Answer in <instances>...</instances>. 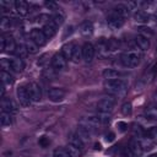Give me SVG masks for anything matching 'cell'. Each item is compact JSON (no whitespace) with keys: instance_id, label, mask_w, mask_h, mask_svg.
<instances>
[{"instance_id":"obj_1","label":"cell","mask_w":157,"mask_h":157,"mask_svg":"<svg viewBox=\"0 0 157 157\" xmlns=\"http://www.w3.org/2000/svg\"><path fill=\"white\" fill-rule=\"evenodd\" d=\"M104 90L117 97H121L126 93L128 91V82L123 78H117V80H105L104 82Z\"/></svg>"},{"instance_id":"obj_2","label":"cell","mask_w":157,"mask_h":157,"mask_svg":"<svg viewBox=\"0 0 157 157\" xmlns=\"http://www.w3.org/2000/svg\"><path fill=\"white\" fill-rule=\"evenodd\" d=\"M61 54L65 56L66 60H71L72 63H78L82 59V53L81 48L74 42H69L63 45L61 48Z\"/></svg>"},{"instance_id":"obj_3","label":"cell","mask_w":157,"mask_h":157,"mask_svg":"<svg viewBox=\"0 0 157 157\" xmlns=\"http://www.w3.org/2000/svg\"><path fill=\"white\" fill-rule=\"evenodd\" d=\"M141 58H142V55H141L140 52H137V50H128V52L121 54L120 60H121V64L125 67L134 69V67H137L140 65Z\"/></svg>"},{"instance_id":"obj_4","label":"cell","mask_w":157,"mask_h":157,"mask_svg":"<svg viewBox=\"0 0 157 157\" xmlns=\"http://www.w3.org/2000/svg\"><path fill=\"white\" fill-rule=\"evenodd\" d=\"M110 120V117L109 114H105V113H99L97 115H91V117H87L86 119H83L81 121V124L88 126V128H96V126H101V125H105L108 124Z\"/></svg>"},{"instance_id":"obj_5","label":"cell","mask_w":157,"mask_h":157,"mask_svg":"<svg viewBox=\"0 0 157 157\" xmlns=\"http://www.w3.org/2000/svg\"><path fill=\"white\" fill-rule=\"evenodd\" d=\"M115 103H117V99L114 97H112V96H108V97H104L101 101H98V103H97L96 107H97V110L99 113L108 114V113H110L113 110Z\"/></svg>"},{"instance_id":"obj_6","label":"cell","mask_w":157,"mask_h":157,"mask_svg":"<svg viewBox=\"0 0 157 157\" xmlns=\"http://www.w3.org/2000/svg\"><path fill=\"white\" fill-rule=\"evenodd\" d=\"M52 66L55 71L58 72H63L66 70L67 67V60L65 59V56L61 53H56L53 55L52 58Z\"/></svg>"},{"instance_id":"obj_7","label":"cell","mask_w":157,"mask_h":157,"mask_svg":"<svg viewBox=\"0 0 157 157\" xmlns=\"http://www.w3.org/2000/svg\"><path fill=\"white\" fill-rule=\"evenodd\" d=\"M124 21H125V18H123L121 16L115 13L114 11H110L108 17H107V23H108V27L110 29H119L124 25Z\"/></svg>"},{"instance_id":"obj_8","label":"cell","mask_w":157,"mask_h":157,"mask_svg":"<svg viewBox=\"0 0 157 157\" xmlns=\"http://www.w3.org/2000/svg\"><path fill=\"white\" fill-rule=\"evenodd\" d=\"M81 53H82V59L86 61V63H91L94 58V54H96V48L92 43L90 42H86L82 48H81Z\"/></svg>"},{"instance_id":"obj_9","label":"cell","mask_w":157,"mask_h":157,"mask_svg":"<svg viewBox=\"0 0 157 157\" xmlns=\"http://www.w3.org/2000/svg\"><path fill=\"white\" fill-rule=\"evenodd\" d=\"M16 94H17V99L20 102L21 105L23 107H28L31 104V97H29V93H28V90L27 87L25 86H18L17 87V91H16Z\"/></svg>"},{"instance_id":"obj_10","label":"cell","mask_w":157,"mask_h":157,"mask_svg":"<svg viewBox=\"0 0 157 157\" xmlns=\"http://www.w3.org/2000/svg\"><path fill=\"white\" fill-rule=\"evenodd\" d=\"M0 43H1V50L2 52H7V53H11V52H15L16 50V43H15V39L11 37V36H2L0 38Z\"/></svg>"},{"instance_id":"obj_11","label":"cell","mask_w":157,"mask_h":157,"mask_svg":"<svg viewBox=\"0 0 157 157\" xmlns=\"http://www.w3.org/2000/svg\"><path fill=\"white\" fill-rule=\"evenodd\" d=\"M31 39H32L38 47H43V45L47 43V40H48V38L45 37V34L43 33V31L39 29V28H33V29L31 31Z\"/></svg>"},{"instance_id":"obj_12","label":"cell","mask_w":157,"mask_h":157,"mask_svg":"<svg viewBox=\"0 0 157 157\" xmlns=\"http://www.w3.org/2000/svg\"><path fill=\"white\" fill-rule=\"evenodd\" d=\"M27 90H28L29 97H31V99L33 102H39L40 101V98H42V91H40V87L36 82H31L27 86Z\"/></svg>"},{"instance_id":"obj_13","label":"cell","mask_w":157,"mask_h":157,"mask_svg":"<svg viewBox=\"0 0 157 157\" xmlns=\"http://www.w3.org/2000/svg\"><path fill=\"white\" fill-rule=\"evenodd\" d=\"M65 94H66V92L63 88L54 87V88H50L48 91V98L52 102H60V101H63L65 98Z\"/></svg>"},{"instance_id":"obj_14","label":"cell","mask_w":157,"mask_h":157,"mask_svg":"<svg viewBox=\"0 0 157 157\" xmlns=\"http://www.w3.org/2000/svg\"><path fill=\"white\" fill-rule=\"evenodd\" d=\"M1 108L2 112H7V113H16L17 112V104L10 99V98H2L1 99Z\"/></svg>"},{"instance_id":"obj_15","label":"cell","mask_w":157,"mask_h":157,"mask_svg":"<svg viewBox=\"0 0 157 157\" xmlns=\"http://www.w3.org/2000/svg\"><path fill=\"white\" fill-rule=\"evenodd\" d=\"M13 4H15V5H13V6H15V11H16V13H17L18 16L23 17V16H26V15L28 13L29 7H28V4H27L26 1L17 0V1H15Z\"/></svg>"},{"instance_id":"obj_16","label":"cell","mask_w":157,"mask_h":157,"mask_svg":"<svg viewBox=\"0 0 157 157\" xmlns=\"http://www.w3.org/2000/svg\"><path fill=\"white\" fill-rule=\"evenodd\" d=\"M134 40H135V43H136V45H137V48H139L140 50L146 52V50L150 49L151 43H150V39H148L147 37H144V36H141V34H137Z\"/></svg>"},{"instance_id":"obj_17","label":"cell","mask_w":157,"mask_h":157,"mask_svg":"<svg viewBox=\"0 0 157 157\" xmlns=\"http://www.w3.org/2000/svg\"><path fill=\"white\" fill-rule=\"evenodd\" d=\"M125 74L121 72L120 70L117 69H105L103 71V77L105 80H117V78H121Z\"/></svg>"},{"instance_id":"obj_18","label":"cell","mask_w":157,"mask_h":157,"mask_svg":"<svg viewBox=\"0 0 157 157\" xmlns=\"http://www.w3.org/2000/svg\"><path fill=\"white\" fill-rule=\"evenodd\" d=\"M76 134L81 137V140H82L83 142H87V141H90V139H91V128H88V126L81 124V125L77 128V132H76Z\"/></svg>"},{"instance_id":"obj_19","label":"cell","mask_w":157,"mask_h":157,"mask_svg":"<svg viewBox=\"0 0 157 157\" xmlns=\"http://www.w3.org/2000/svg\"><path fill=\"white\" fill-rule=\"evenodd\" d=\"M56 28H58V27H56L52 21H49V22H47V23L43 26L42 31H43V33L45 34V37H47L48 39H50V38H53V37L55 36Z\"/></svg>"},{"instance_id":"obj_20","label":"cell","mask_w":157,"mask_h":157,"mask_svg":"<svg viewBox=\"0 0 157 157\" xmlns=\"http://www.w3.org/2000/svg\"><path fill=\"white\" fill-rule=\"evenodd\" d=\"M134 20H135L136 22H139V23H147V22L150 21V15H148L145 10L139 9V10L135 11V13H134Z\"/></svg>"},{"instance_id":"obj_21","label":"cell","mask_w":157,"mask_h":157,"mask_svg":"<svg viewBox=\"0 0 157 157\" xmlns=\"http://www.w3.org/2000/svg\"><path fill=\"white\" fill-rule=\"evenodd\" d=\"M10 60V70L13 71V72H21L25 67L23 65V61L22 59L20 58H12V59H9Z\"/></svg>"},{"instance_id":"obj_22","label":"cell","mask_w":157,"mask_h":157,"mask_svg":"<svg viewBox=\"0 0 157 157\" xmlns=\"http://www.w3.org/2000/svg\"><path fill=\"white\" fill-rule=\"evenodd\" d=\"M80 32L85 37H91L93 34V25L91 21H85L80 26Z\"/></svg>"},{"instance_id":"obj_23","label":"cell","mask_w":157,"mask_h":157,"mask_svg":"<svg viewBox=\"0 0 157 157\" xmlns=\"http://www.w3.org/2000/svg\"><path fill=\"white\" fill-rule=\"evenodd\" d=\"M129 150L137 157H140L142 153H144V150H142V146H141V142L140 140H132L130 142V146H129Z\"/></svg>"},{"instance_id":"obj_24","label":"cell","mask_w":157,"mask_h":157,"mask_svg":"<svg viewBox=\"0 0 157 157\" xmlns=\"http://www.w3.org/2000/svg\"><path fill=\"white\" fill-rule=\"evenodd\" d=\"M97 52H98V55L101 58H104L109 54V49H108V42L102 39L99 40V43L97 44Z\"/></svg>"},{"instance_id":"obj_25","label":"cell","mask_w":157,"mask_h":157,"mask_svg":"<svg viewBox=\"0 0 157 157\" xmlns=\"http://www.w3.org/2000/svg\"><path fill=\"white\" fill-rule=\"evenodd\" d=\"M64 20H65V16H64V13H63V11H61L60 9H59V10H56V11L53 13L52 18H50V21H52L56 27L61 26V25H63V22H64Z\"/></svg>"},{"instance_id":"obj_26","label":"cell","mask_w":157,"mask_h":157,"mask_svg":"<svg viewBox=\"0 0 157 157\" xmlns=\"http://www.w3.org/2000/svg\"><path fill=\"white\" fill-rule=\"evenodd\" d=\"M0 123L2 126H10L11 123H12V117H11V113H7V112H1L0 114Z\"/></svg>"},{"instance_id":"obj_27","label":"cell","mask_w":157,"mask_h":157,"mask_svg":"<svg viewBox=\"0 0 157 157\" xmlns=\"http://www.w3.org/2000/svg\"><path fill=\"white\" fill-rule=\"evenodd\" d=\"M70 144L74 145V146H76V147H78L80 150H82L85 147V142L81 140V137L77 134H72L70 136Z\"/></svg>"},{"instance_id":"obj_28","label":"cell","mask_w":157,"mask_h":157,"mask_svg":"<svg viewBox=\"0 0 157 157\" xmlns=\"http://www.w3.org/2000/svg\"><path fill=\"white\" fill-rule=\"evenodd\" d=\"M137 31H139V34H141L144 37H147L148 39H150V37L153 36V29L151 27H147V26H140L137 28Z\"/></svg>"},{"instance_id":"obj_29","label":"cell","mask_w":157,"mask_h":157,"mask_svg":"<svg viewBox=\"0 0 157 157\" xmlns=\"http://www.w3.org/2000/svg\"><path fill=\"white\" fill-rule=\"evenodd\" d=\"M65 150L67 151V153L70 155V157H80V155H81V150L78 147L71 145V144H69Z\"/></svg>"},{"instance_id":"obj_30","label":"cell","mask_w":157,"mask_h":157,"mask_svg":"<svg viewBox=\"0 0 157 157\" xmlns=\"http://www.w3.org/2000/svg\"><path fill=\"white\" fill-rule=\"evenodd\" d=\"M25 47H26V49H27V52L29 53V54H36L37 52H38V45L32 40V39H28V40H26V44H25Z\"/></svg>"},{"instance_id":"obj_31","label":"cell","mask_w":157,"mask_h":157,"mask_svg":"<svg viewBox=\"0 0 157 157\" xmlns=\"http://www.w3.org/2000/svg\"><path fill=\"white\" fill-rule=\"evenodd\" d=\"M1 81L2 83L6 86V85H12L13 82V77L10 75V72L7 71H1Z\"/></svg>"},{"instance_id":"obj_32","label":"cell","mask_w":157,"mask_h":157,"mask_svg":"<svg viewBox=\"0 0 157 157\" xmlns=\"http://www.w3.org/2000/svg\"><path fill=\"white\" fill-rule=\"evenodd\" d=\"M15 53H16L17 58H20V59H23V58H26V56H27V54H28V52H27L26 47H25V45H21V44L16 47V50H15Z\"/></svg>"},{"instance_id":"obj_33","label":"cell","mask_w":157,"mask_h":157,"mask_svg":"<svg viewBox=\"0 0 157 157\" xmlns=\"http://www.w3.org/2000/svg\"><path fill=\"white\" fill-rule=\"evenodd\" d=\"M132 113V105L130 102H125L123 105H121V114L128 117V115H131Z\"/></svg>"},{"instance_id":"obj_34","label":"cell","mask_w":157,"mask_h":157,"mask_svg":"<svg viewBox=\"0 0 157 157\" xmlns=\"http://www.w3.org/2000/svg\"><path fill=\"white\" fill-rule=\"evenodd\" d=\"M10 26H11V20H10L9 17H6V16H2V17H1V21H0V27H1V29H2V31H6V29L10 28Z\"/></svg>"},{"instance_id":"obj_35","label":"cell","mask_w":157,"mask_h":157,"mask_svg":"<svg viewBox=\"0 0 157 157\" xmlns=\"http://www.w3.org/2000/svg\"><path fill=\"white\" fill-rule=\"evenodd\" d=\"M53 157H70V155L65 148H56L53 152Z\"/></svg>"},{"instance_id":"obj_36","label":"cell","mask_w":157,"mask_h":157,"mask_svg":"<svg viewBox=\"0 0 157 157\" xmlns=\"http://www.w3.org/2000/svg\"><path fill=\"white\" fill-rule=\"evenodd\" d=\"M107 42H108V49H109V52H113V50H115V49L119 48V42L117 39L112 38V39H109Z\"/></svg>"},{"instance_id":"obj_37","label":"cell","mask_w":157,"mask_h":157,"mask_svg":"<svg viewBox=\"0 0 157 157\" xmlns=\"http://www.w3.org/2000/svg\"><path fill=\"white\" fill-rule=\"evenodd\" d=\"M147 134H148V137H150L151 140H153L155 142H157V126L151 128Z\"/></svg>"},{"instance_id":"obj_38","label":"cell","mask_w":157,"mask_h":157,"mask_svg":"<svg viewBox=\"0 0 157 157\" xmlns=\"http://www.w3.org/2000/svg\"><path fill=\"white\" fill-rule=\"evenodd\" d=\"M0 65H1V69H2V71H11L10 70V60H7V59H2L1 60V63H0Z\"/></svg>"},{"instance_id":"obj_39","label":"cell","mask_w":157,"mask_h":157,"mask_svg":"<svg viewBox=\"0 0 157 157\" xmlns=\"http://www.w3.org/2000/svg\"><path fill=\"white\" fill-rule=\"evenodd\" d=\"M44 5H45V7L47 9H49V10H52V11H56V10H59L58 9V5H56V2H53V1H45L44 2Z\"/></svg>"},{"instance_id":"obj_40","label":"cell","mask_w":157,"mask_h":157,"mask_svg":"<svg viewBox=\"0 0 157 157\" xmlns=\"http://www.w3.org/2000/svg\"><path fill=\"white\" fill-rule=\"evenodd\" d=\"M141 142V146H142V150H144V152L147 150H151L152 148V144H151V141L150 140H142V141H140Z\"/></svg>"},{"instance_id":"obj_41","label":"cell","mask_w":157,"mask_h":157,"mask_svg":"<svg viewBox=\"0 0 157 157\" xmlns=\"http://www.w3.org/2000/svg\"><path fill=\"white\" fill-rule=\"evenodd\" d=\"M12 5H15V4L10 2V1H0V6H1L2 11H9Z\"/></svg>"},{"instance_id":"obj_42","label":"cell","mask_w":157,"mask_h":157,"mask_svg":"<svg viewBox=\"0 0 157 157\" xmlns=\"http://www.w3.org/2000/svg\"><path fill=\"white\" fill-rule=\"evenodd\" d=\"M39 145H40L42 147H47V146L49 145V140H48L45 136H43V137L39 139Z\"/></svg>"},{"instance_id":"obj_43","label":"cell","mask_w":157,"mask_h":157,"mask_svg":"<svg viewBox=\"0 0 157 157\" xmlns=\"http://www.w3.org/2000/svg\"><path fill=\"white\" fill-rule=\"evenodd\" d=\"M117 126L119 128V130H120V131H125V130L128 129V124H126V123H124V121H118Z\"/></svg>"},{"instance_id":"obj_44","label":"cell","mask_w":157,"mask_h":157,"mask_svg":"<svg viewBox=\"0 0 157 157\" xmlns=\"http://www.w3.org/2000/svg\"><path fill=\"white\" fill-rule=\"evenodd\" d=\"M114 136H115L114 132H109V134L105 135V140H107V141H113V140H114Z\"/></svg>"},{"instance_id":"obj_45","label":"cell","mask_w":157,"mask_h":157,"mask_svg":"<svg viewBox=\"0 0 157 157\" xmlns=\"http://www.w3.org/2000/svg\"><path fill=\"white\" fill-rule=\"evenodd\" d=\"M134 131H135V134H137L139 136H141V135L144 134L142 130H141V128H140V126H136V125H135V128H134Z\"/></svg>"},{"instance_id":"obj_46","label":"cell","mask_w":157,"mask_h":157,"mask_svg":"<svg viewBox=\"0 0 157 157\" xmlns=\"http://www.w3.org/2000/svg\"><path fill=\"white\" fill-rule=\"evenodd\" d=\"M150 21H151V22H153L155 25H157V13L151 15V16H150Z\"/></svg>"},{"instance_id":"obj_47","label":"cell","mask_w":157,"mask_h":157,"mask_svg":"<svg viewBox=\"0 0 157 157\" xmlns=\"http://www.w3.org/2000/svg\"><path fill=\"white\" fill-rule=\"evenodd\" d=\"M126 157H137V156H135V155L128 148V150H126Z\"/></svg>"},{"instance_id":"obj_48","label":"cell","mask_w":157,"mask_h":157,"mask_svg":"<svg viewBox=\"0 0 157 157\" xmlns=\"http://www.w3.org/2000/svg\"><path fill=\"white\" fill-rule=\"evenodd\" d=\"M148 157H157V153H153V155H151V156H148Z\"/></svg>"},{"instance_id":"obj_49","label":"cell","mask_w":157,"mask_h":157,"mask_svg":"<svg viewBox=\"0 0 157 157\" xmlns=\"http://www.w3.org/2000/svg\"><path fill=\"white\" fill-rule=\"evenodd\" d=\"M155 102H156V103H157V93H156V94H155Z\"/></svg>"}]
</instances>
